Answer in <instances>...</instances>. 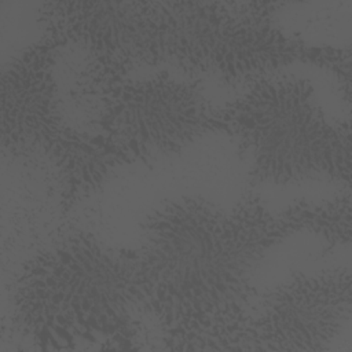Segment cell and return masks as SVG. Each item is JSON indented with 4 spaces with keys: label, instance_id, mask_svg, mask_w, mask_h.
<instances>
[{
    "label": "cell",
    "instance_id": "obj_1",
    "mask_svg": "<svg viewBox=\"0 0 352 352\" xmlns=\"http://www.w3.org/2000/svg\"><path fill=\"white\" fill-rule=\"evenodd\" d=\"M309 231L331 246L351 232L349 199L298 201L274 212L249 197L223 209L201 197L169 199L143 220L140 242L124 249L140 312L176 349H234L256 298L253 276L290 235Z\"/></svg>",
    "mask_w": 352,
    "mask_h": 352
},
{
    "label": "cell",
    "instance_id": "obj_2",
    "mask_svg": "<svg viewBox=\"0 0 352 352\" xmlns=\"http://www.w3.org/2000/svg\"><path fill=\"white\" fill-rule=\"evenodd\" d=\"M274 4L223 1H104L92 21L96 65L128 74L168 66L230 82L270 76L302 62L330 70L349 95V50L308 45L272 19Z\"/></svg>",
    "mask_w": 352,
    "mask_h": 352
},
{
    "label": "cell",
    "instance_id": "obj_3",
    "mask_svg": "<svg viewBox=\"0 0 352 352\" xmlns=\"http://www.w3.org/2000/svg\"><path fill=\"white\" fill-rule=\"evenodd\" d=\"M140 311L131 264L85 231H69L23 263L11 293L14 329L38 349L132 348Z\"/></svg>",
    "mask_w": 352,
    "mask_h": 352
},
{
    "label": "cell",
    "instance_id": "obj_4",
    "mask_svg": "<svg viewBox=\"0 0 352 352\" xmlns=\"http://www.w3.org/2000/svg\"><path fill=\"white\" fill-rule=\"evenodd\" d=\"M220 113L226 132L238 139L254 184L319 179L349 183V122L329 120L308 80L256 78Z\"/></svg>",
    "mask_w": 352,
    "mask_h": 352
},
{
    "label": "cell",
    "instance_id": "obj_5",
    "mask_svg": "<svg viewBox=\"0 0 352 352\" xmlns=\"http://www.w3.org/2000/svg\"><path fill=\"white\" fill-rule=\"evenodd\" d=\"M73 96L116 166L153 165L208 133L226 132L220 109L199 84L168 70L131 78L89 62L76 78Z\"/></svg>",
    "mask_w": 352,
    "mask_h": 352
},
{
    "label": "cell",
    "instance_id": "obj_6",
    "mask_svg": "<svg viewBox=\"0 0 352 352\" xmlns=\"http://www.w3.org/2000/svg\"><path fill=\"white\" fill-rule=\"evenodd\" d=\"M58 50L43 38L3 69L1 144L12 155L48 160L69 209L98 190L117 166L91 133L74 131L63 120L55 78Z\"/></svg>",
    "mask_w": 352,
    "mask_h": 352
},
{
    "label": "cell",
    "instance_id": "obj_7",
    "mask_svg": "<svg viewBox=\"0 0 352 352\" xmlns=\"http://www.w3.org/2000/svg\"><path fill=\"white\" fill-rule=\"evenodd\" d=\"M351 272L338 267L294 272L254 298L234 349L320 351L351 318Z\"/></svg>",
    "mask_w": 352,
    "mask_h": 352
}]
</instances>
